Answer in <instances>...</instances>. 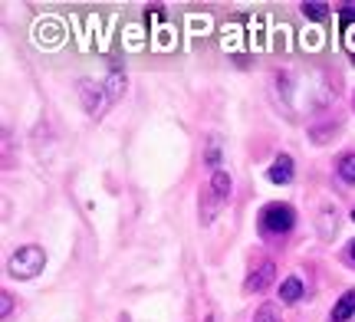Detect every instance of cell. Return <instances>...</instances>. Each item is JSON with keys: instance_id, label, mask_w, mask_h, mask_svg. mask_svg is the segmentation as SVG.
Listing matches in <instances>:
<instances>
[{"instance_id": "obj_13", "label": "cell", "mask_w": 355, "mask_h": 322, "mask_svg": "<svg viewBox=\"0 0 355 322\" xmlns=\"http://www.w3.org/2000/svg\"><path fill=\"white\" fill-rule=\"evenodd\" d=\"M0 303H3V306H0V312H3V316H10V310H13L10 293H3V296H0Z\"/></svg>"}, {"instance_id": "obj_7", "label": "cell", "mask_w": 355, "mask_h": 322, "mask_svg": "<svg viewBox=\"0 0 355 322\" xmlns=\"http://www.w3.org/2000/svg\"><path fill=\"white\" fill-rule=\"evenodd\" d=\"M300 296H303V280L300 276H286L283 286H279V299L283 303H296Z\"/></svg>"}, {"instance_id": "obj_5", "label": "cell", "mask_w": 355, "mask_h": 322, "mask_svg": "<svg viewBox=\"0 0 355 322\" xmlns=\"http://www.w3.org/2000/svg\"><path fill=\"white\" fill-rule=\"evenodd\" d=\"M270 181L273 184H290L293 181V158L290 155H279L273 165H270Z\"/></svg>"}, {"instance_id": "obj_4", "label": "cell", "mask_w": 355, "mask_h": 322, "mask_svg": "<svg viewBox=\"0 0 355 322\" xmlns=\"http://www.w3.org/2000/svg\"><path fill=\"white\" fill-rule=\"evenodd\" d=\"M273 263H260L254 273H250V280H247V293H260V289H266V286L273 283Z\"/></svg>"}, {"instance_id": "obj_14", "label": "cell", "mask_w": 355, "mask_h": 322, "mask_svg": "<svg viewBox=\"0 0 355 322\" xmlns=\"http://www.w3.org/2000/svg\"><path fill=\"white\" fill-rule=\"evenodd\" d=\"M217 152H220V145H217V138H211V148H207V161H211V165L217 161Z\"/></svg>"}, {"instance_id": "obj_6", "label": "cell", "mask_w": 355, "mask_h": 322, "mask_svg": "<svg viewBox=\"0 0 355 322\" xmlns=\"http://www.w3.org/2000/svg\"><path fill=\"white\" fill-rule=\"evenodd\" d=\"M211 191L217 194V201H227L230 197V175L224 168H214V175H211Z\"/></svg>"}, {"instance_id": "obj_16", "label": "cell", "mask_w": 355, "mask_h": 322, "mask_svg": "<svg viewBox=\"0 0 355 322\" xmlns=\"http://www.w3.org/2000/svg\"><path fill=\"white\" fill-rule=\"evenodd\" d=\"M352 220H355V211H352Z\"/></svg>"}, {"instance_id": "obj_3", "label": "cell", "mask_w": 355, "mask_h": 322, "mask_svg": "<svg viewBox=\"0 0 355 322\" xmlns=\"http://www.w3.org/2000/svg\"><path fill=\"white\" fill-rule=\"evenodd\" d=\"M293 224H296V214H293L290 204H270L260 214V231L263 233H290Z\"/></svg>"}, {"instance_id": "obj_8", "label": "cell", "mask_w": 355, "mask_h": 322, "mask_svg": "<svg viewBox=\"0 0 355 322\" xmlns=\"http://www.w3.org/2000/svg\"><path fill=\"white\" fill-rule=\"evenodd\" d=\"M352 312H355V293H345V296L336 303V310H332V322H345Z\"/></svg>"}, {"instance_id": "obj_11", "label": "cell", "mask_w": 355, "mask_h": 322, "mask_svg": "<svg viewBox=\"0 0 355 322\" xmlns=\"http://www.w3.org/2000/svg\"><path fill=\"white\" fill-rule=\"evenodd\" d=\"M300 10H303L309 20H316V24H319V20H326V13H329V10H326V3H303Z\"/></svg>"}, {"instance_id": "obj_1", "label": "cell", "mask_w": 355, "mask_h": 322, "mask_svg": "<svg viewBox=\"0 0 355 322\" xmlns=\"http://www.w3.org/2000/svg\"><path fill=\"white\" fill-rule=\"evenodd\" d=\"M125 86V76L122 73H112V76L105 79V82H92V79H83L79 82V96H83V109H86L92 118H99L109 105L119 99V92Z\"/></svg>"}, {"instance_id": "obj_2", "label": "cell", "mask_w": 355, "mask_h": 322, "mask_svg": "<svg viewBox=\"0 0 355 322\" xmlns=\"http://www.w3.org/2000/svg\"><path fill=\"white\" fill-rule=\"evenodd\" d=\"M43 263H46V253L37 244H26L10 257V273L17 280H33V276H40Z\"/></svg>"}, {"instance_id": "obj_12", "label": "cell", "mask_w": 355, "mask_h": 322, "mask_svg": "<svg viewBox=\"0 0 355 322\" xmlns=\"http://www.w3.org/2000/svg\"><path fill=\"white\" fill-rule=\"evenodd\" d=\"M345 37H349V39H345V43H349V50L355 53V24H352V20H345Z\"/></svg>"}, {"instance_id": "obj_10", "label": "cell", "mask_w": 355, "mask_h": 322, "mask_svg": "<svg viewBox=\"0 0 355 322\" xmlns=\"http://www.w3.org/2000/svg\"><path fill=\"white\" fill-rule=\"evenodd\" d=\"M254 322H279V310L273 306V303H263V306L257 310Z\"/></svg>"}, {"instance_id": "obj_9", "label": "cell", "mask_w": 355, "mask_h": 322, "mask_svg": "<svg viewBox=\"0 0 355 322\" xmlns=\"http://www.w3.org/2000/svg\"><path fill=\"white\" fill-rule=\"evenodd\" d=\"M336 171H339V178H343L345 184H355V155H343V158H339Z\"/></svg>"}, {"instance_id": "obj_15", "label": "cell", "mask_w": 355, "mask_h": 322, "mask_svg": "<svg viewBox=\"0 0 355 322\" xmlns=\"http://www.w3.org/2000/svg\"><path fill=\"white\" fill-rule=\"evenodd\" d=\"M349 257H352V260H355V244H352V247H349Z\"/></svg>"}]
</instances>
